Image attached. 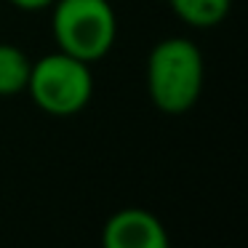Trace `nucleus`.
Listing matches in <instances>:
<instances>
[{
	"mask_svg": "<svg viewBox=\"0 0 248 248\" xmlns=\"http://www.w3.org/2000/svg\"><path fill=\"white\" fill-rule=\"evenodd\" d=\"M168 6L184 24L195 30H211L227 19L232 0H168Z\"/></svg>",
	"mask_w": 248,
	"mask_h": 248,
	"instance_id": "423d86ee",
	"label": "nucleus"
},
{
	"mask_svg": "<svg viewBox=\"0 0 248 248\" xmlns=\"http://www.w3.org/2000/svg\"><path fill=\"white\" fill-rule=\"evenodd\" d=\"M32 62L19 46L0 43V96H19L27 91Z\"/></svg>",
	"mask_w": 248,
	"mask_h": 248,
	"instance_id": "39448f33",
	"label": "nucleus"
},
{
	"mask_svg": "<svg viewBox=\"0 0 248 248\" xmlns=\"http://www.w3.org/2000/svg\"><path fill=\"white\" fill-rule=\"evenodd\" d=\"M51 30L59 51L93 64L112 51L118 16L109 0H54Z\"/></svg>",
	"mask_w": 248,
	"mask_h": 248,
	"instance_id": "f03ea898",
	"label": "nucleus"
},
{
	"mask_svg": "<svg viewBox=\"0 0 248 248\" xmlns=\"http://www.w3.org/2000/svg\"><path fill=\"white\" fill-rule=\"evenodd\" d=\"M205 80V62L189 38L155 43L147 59V91L163 115H184L198 104Z\"/></svg>",
	"mask_w": 248,
	"mask_h": 248,
	"instance_id": "f257e3e1",
	"label": "nucleus"
},
{
	"mask_svg": "<svg viewBox=\"0 0 248 248\" xmlns=\"http://www.w3.org/2000/svg\"><path fill=\"white\" fill-rule=\"evenodd\" d=\"M14 8L19 11H27V14H35V11H46V8L54 6V0H8Z\"/></svg>",
	"mask_w": 248,
	"mask_h": 248,
	"instance_id": "0eeeda50",
	"label": "nucleus"
},
{
	"mask_svg": "<svg viewBox=\"0 0 248 248\" xmlns=\"http://www.w3.org/2000/svg\"><path fill=\"white\" fill-rule=\"evenodd\" d=\"M160 3H168V0H160Z\"/></svg>",
	"mask_w": 248,
	"mask_h": 248,
	"instance_id": "6e6552de",
	"label": "nucleus"
},
{
	"mask_svg": "<svg viewBox=\"0 0 248 248\" xmlns=\"http://www.w3.org/2000/svg\"><path fill=\"white\" fill-rule=\"evenodd\" d=\"M102 248H171V240L152 211L120 208L104 221Z\"/></svg>",
	"mask_w": 248,
	"mask_h": 248,
	"instance_id": "20e7f679",
	"label": "nucleus"
},
{
	"mask_svg": "<svg viewBox=\"0 0 248 248\" xmlns=\"http://www.w3.org/2000/svg\"><path fill=\"white\" fill-rule=\"evenodd\" d=\"M27 93L51 118H72L83 112L93 96L91 64L56 51L32 62Z\"/></svg>",
	"mask_w": 248,
	"mask_h": 248,
	"instance_id": "7ed1b4c3",
	"label": "nucleus"
}]
</instances>
